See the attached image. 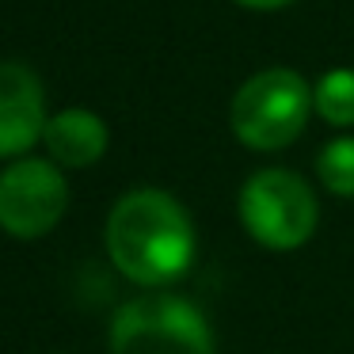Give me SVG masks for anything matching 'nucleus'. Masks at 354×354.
<instances>
[{
  "label": "nucleus",
  "mask_w": 354,
  "mask_h": 354,
  "mask_svg": "<svg viewBox=\"0 0 354 354\" xmlns=\"http://www.w3.org/2000/svg\"><path fill=\"white\" fill-rule=\"evenodd\" d=\"M316 115L328 126H354V69H331L313 88Z\"/></svg>",
  "instance_id": "6e6552de"
},
{
  "label": "nucleus",
  "mask_w": 354,
  "mask_h": 354,
  "mask_svg": "<svg viewBox=\"0 0 354 354\" xmlns=\"http://www.w3.org/2000/svg\"><path fill=\"white\" fill-rule=\"evenodd\" d=\"M313 88L293 69H263L240 84L232 95L229 122L240 145L255 153H274L301 138L313 115Z\"/></svg>",
  "instance_id": "f03ea898"
},
{
  "label": "nucleus",
  "mask_w": 354,
  "mask_h": 354,
  "mask_svg": "<svg viewBox=\"0 0 354 354\" xmlns=\"http://www.w3.org/2000/svg\"><path fill=\"white\" fill-rule=\"evenodd\" d=\"M111 354H214V331L191 301L145 293L115 313Z\"/></svg>",
  "instance_id": "7ed1b4c3"
},
{
  "label": "nucleus",
  "mask_w": 354,
  "mask_h": 354,
  "mask_svg": "<svg viewBox=\"0 0 354 354\" xmlns=\"http://www.w3.org/2000/svg\"><path fill=\"white\" fill-rule=\"evenodd\" d=\"M240 221L263 248L290 252L316 232L320 206L316 194L297 171L263 168L240 191Z\"/></svg>",
  "instance_id": "20e7f679"
},
{
  "label": "nucleus",
  "mask_w": 354,
  "mask_h": 354,
  "mask_svg": "<svg viewBox=\"0 0 354 354\" xmlns=\"http://www.w3.org/2000/svg\"><path fill=\"white\" fill-rule=\"evenodd\" d=\"M107 255L130 282L168 286L194 259V225L168 191L141 187L111 209Z\"/></svg>",
  "instance_id": "f257e3e1"
},
{
  "label": "nucleus",
  "mask_w": 354,
  "mask_h": 354,
  "mask_svg": "<svg viewBox=\"0 0 354 354\" xmlns=\"http://www.w3.org/2000/svg\"><path fill=\"white\" fill-rule=\"evenodd\" d=\"M240 8H255V12H278L286 8V4H293V0H236Z\"/></svg>",
  "instance_id": "9d476101"
},
{
  "label": "nucleus",
  "mask_w": 354,
  "mask_h": 354,
  "mask_svg": "<svg viewBox=\"0 0 354 354\" xmlns=\"http://www.w3.org/2000/svg\"><path fill=\"white\" fill-rule=\"evenodd\" d=\"M69 183L54 160H16L0 171V229L16 240H39L65 217Z\"/></svg>",
  "instance_id": "39448f33"
},
{
  "label": "nucleus",
  "mask_w": 354,
  "mask_h": 354,
  "mask_svg": "<svg viewBox=\"0 0 354 354\" xmlns=\"http://www.w3.org/2000/svg\"><path fill=\"white\" fill-rule=\"evenodd\" d=\"M316 176L339 198H354V138H335L316 156Z\"/></svg>",
  "instance_id": "1a4fd4ad"
},
{
  "label": "nucleus",
  "mask_w": 354,
  "mask_h": 354,
  "mask_svg": "<svg viewBox=\"0 0 354 354\" xmlns=\"http://www.w3.org/2000/svg\"><path fill=\"white\" fill-rule=\"evenodd\" d=\"M50 160L62 168H92L107 153V122L88 107H69L54 115L42 133Z\"/></svg>",
  "instance_id": "0eeeda50"
},
{
  "label": "nucleus",
  "mask_w": 354,
  "mask_h": 354,
  "mask_svg": "<svg viewBox=\"0 0 354 354\" xmlns=\"http://www.w3.org/2000/svg\"><path fill=\"white\" fill-rule=\"evenodd\" d=\"M46 92L35 69L0 62V156H19L46 133Z\"/></svg>",
  "instance_id": "423d86ee"
}]
</instances>
